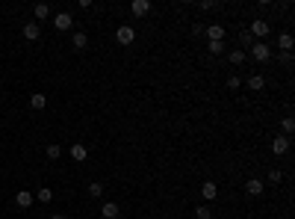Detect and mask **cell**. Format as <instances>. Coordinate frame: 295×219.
Masks as SVG:
<instances>
[{
  "mask_svg": "<svg viewBox=\"0 0 295 219\" xmlns=\"http://www.w3.org/2000/svg\"><path fill=\"white\" fill-rule=\"evenodd\" d=\"M100 216H103V219H118V216H121V207H118L115 201H103Z\"/></svg>",
  "mask_w": 295,
  "mask_h": 219,
  "instance_id": "11",
  "label": "cell"
},
{
  "mask_svg": "<svg viewBox=\"0 0 295 219\" xmlns=\"http://www.w3.org/2000/svg\"><path fill=\"white\" fill-rule=\"evenodd\" d=\"M30 107H33V110H45V107H48V95H42V92L30 95Z\"/></svg>",
  "mask_w": 295,
  "mask_h": 219,
  "instance_id": "19",
  "label": "cell"
},
{
  "mask_svg": "<svg viewBox=\"0 0 295 219\" xmlns=\"http://www.w3.org/2000/svg\"><path fill=\"white\" fill-rule=\"evenodd\" d=\"M286 151H289V136H283V133L275 136V139H272V154H275V157H283Z\"/></svg>",
  "mask_w": 295,
  "mask_h": 219,
  "instance_id": "5",
  "label": "cell"
},
{
  "mask_svg": "<svg viewBox=\"0 0 295 219\" xmlns=\"http://www.w3.org/2000/svg\"><path fill=\"white\" fill-rule=\"evenodd\" d=\"M86 157H89V148H86L83 142H74V145H71V160H77V163H83Z\"/></svg>",
  "mask_w": 295,
  "mask_h": 219,
  "instance_id": "12",
  "label": "cell"
},
{
  "mask_svg": "<svg viewBox=\"0 0 295 219\" xmlns=\"http://www.w3.org/2000/svg\"><path fill=\"white\" fill-rule=\"evenodd\" d=\"M225 27H221V24H210L207 27V42H225Z\"/></svg>",
  "mask_w": 295,
  "mask_h": 219,
  "instance_id": "10",
  "label": "cell"
},
{
  "mask_svg": "<svg viewBox=\"0 0 295 219\" xmlns=\"http://www.w3.org/2000/svg\"><path fill=\"white\" fill-rule=\"evenodd\" d=\"M195 219H213L210 204H198V207H195Z\"/></svg>",
  "mask_w": 295,
  "mask_h": 219,
  "instance_id": "22",
  "label": "cell"
},
{
  "mask_svg": "<svg viewBox=\"0 0 295 219\" xmlns=\"http://www.w3.org/2000/svg\"><path fill=\"white\" fill-rule=\"evenodd\" d=\"M278 45H280V51H283V54H292V45H295L292 33H280V36H278Z\"/></svg>",
  "mask_w": 295,
  "mask_h": 219,
  "instance_id": "16",
  "label": "cell"
},
{
  "mask_svg": "<svg viewBox=\"0 0 295 219\" xmlns=\"http://www.w3.org/2000/svg\"><path fill=\"white\" fill-rule=\"evenodd\" d=\"M201 196H204V201H213L218 196V187L213 184V181H204V184H201Z\"/></svg>",
  "mask_w": 295,
  "mask_h": 219,
  "instance_id": "15",
  "label": "cell"
},
{
  "mask_svg": "<svg viewBox=\"0 0 295 219\" xmlns=\"http://www.w3.org/2000/svg\"><path fill=\"white\" fill-rule=\"evenodd\" d=\"M33 201H35V196H33L30 190H18V193H15V204H18L21 210H30Z\"/></svg>",
  "mask_w": 295,
  "mask_h": 219,
  "instance_id": "7",
  "label": "cell"
},
{
  "mask_svg": "<svg viewBox=\"0 0 295 219\" xmlns=\"http://www.w3.org/2000/svg\"><path fill=\"white\" fill-rule=\"evenodd\" d=\"M228 59H230V65H245V59H248V54H245L242 48H233V51L228 54Z\"/></svg>",
  "mask_w": 295,
  "mask_h": 219,
  "instance_id": "17",
  "label": "cell"
},
{
  "mask_svg": "<svg viewBox=\"0 0 295 219\" xmlns=\"http://www.w3.org/2000/svg\"><path fill=\"white\" fill-rule=\"evenodd\" d=\"M115 39H118V45H133V42H136V27L121 24V27L115 30Z\"/></svg>",
  "mask_w": 295,
  "mask_h": 219,
  "instance_id": "2",
  "label": "cell"
},
{
  "mask_svg": "<svg viewBox=\"0 0 295 219\" xmlns=\"http://www.w3.org/2000/svg\"><path fill=\"white\" fill-rule=\"evenodd\" d=\"M245 54H248V56H251L254 62H260V65L272 59V48H269L266 42H254V45H251V48L245 51Z\"/></svg>",
  "mask_w": 295,
  "mask_h": 219,
  "instance_id": "1",
  "label": "cell"
},
{
  "mask_svg": "<svg viewBox=\"0 0 295 219\" xmlns=\"http://www.w3.org/2000/svg\"><path fill=\"white\" fill-rule=\"evenodd\" d=\"M71 48H74V51H86V48H89V33L77 30V33L71 36Z\"/></svg>",
  "mask_w": 295,
  "mask_h": 219,
  "instance_id": "9",
  "label": "cell"
},
{
  "mask_svg": "<svg viewBox=\"0 0 295 219\" xmlns=\"http://www.w3.org/2000/svg\"><path fill=\"white\" fill-rule=\"evenodd\" d=\"M248 33H251V39H254V36H257V39H260V42H263V39H266V36L272 33V27H269V21H263V18H257V21L251 24V30H248Z\"/></svg>",
  "mask_w": 295,
  "mask_h": 219,
  "instance_id": "4",
  "label": "cell"
},
{
  "mask_svg": "<svg viewBox=\"0 0 295 219\" xmlns=\"http://www.w3.org/2000/svg\"><path fill=\"white\" fill-rule=\"evenodd\" d=\"M245 83H248L251 92H263V89H266V77H263V74H251Z\"/></svg>",
  "mask_w": 295,
  "mask_h": 219,
  "instance_id": "14",
  "label": "cell"
},
{
  "mask_svg": "<svg viewBox=\"0 0 295 219\" xmlns=\"http://www.w3.org/2000/svg\"><path fill=\"white\" fill-rule=\"evenodd\" d=\"M280 62H283V65L289 68V65H292V54H283V56H280Z\"/></svg>",
  "mask_w": 295,
  "mask_h": 219,
  "instance_id": "30",
  "label": "cell"
},
{
  "mask_svg": "<svg viewBox=\"0 0 295 219\" xmlns=\"http://www.w3.org/2000/svg\"><path fill=\"white\" fill-rule=\"evenodd\" d=\"M266 178H269V184H280V181H283V172H280V169H269Z\"/></svg>",
  "mask_w": 295,
  "mask_h": 219,
  "instance_id": "26",
  "label": "cell"
},
{
  "mask_svg": "<svg viewBox=\"0 0 295 219\" xmlns=\"http://www.w3.org/2000/svg\"><path fill=\"white\" fill-rule=\"evenodd\" d=\"M50 219H68V216H65V213H53Z\"/></svg>",
  "mask_w": 295,
  "mask_h": 219,
  "instance_id": "31",
  "label": "cell"
},
{
  "mask_svg": "<svg viewBox=\"0 0 295 219\" xmlns=\"http://www.w3.org/2000/svg\"><path fill=\"white\" fill-rule=\"evenodd\" d=\"M239 86H242V80H239L236 74H230V77H228V89H230V92H236Z\"/></svg>",
  "mask_w": 295,
  "mask_h": 219,
  "instance_id": "27",
  "label": "cell"
},
{
  "mask_svg": "<svg viewBox=\"0 0 295 219\" xmlns=\"http://www.w3.org/2000/svg\"><path fill=\"white\" fill-rule=\"evenodd\" d=\"M89 196H92V199H100V196H103V184L92 181V184H89Z\"/></svg>",
  "mask_w": 295,
  "mask_h": 219,
  "instance_id": "23",
  "label": "cell"
},
{
  "mask_svg": "<svg viewBox=\"0 0 295 219\" xmlns=\"http://www.w3.org/2000/svg\"><path fill=\"white\" fill-rule=\"evenodd\" d=\"M33 15H35V21H45V18H50V6L48 3H35L33 6Z\"/></svg>",
  "mask_w": 295,
  "mask_h": 219,
  "instance_id": "18",
  "label": "cell"
},
{
  "mask_svg": "<svg viewBox=\"0 0 295 219\" xmlns=\"http://www.w3.org/2000/svg\"><path fill=\"white\" fill-rule=\"evenodd\" d=\"M24 39H30V42L42 39V24H39V21H30V24H24Z\"/></svg>",
  "mask_w": 295,
  "mask_h": 219,
  "instance_id": "8",
  "label": "cell"
},
{
  "mask_svg": "<svg viewBox=\"0 0 295 219\" xmlns=\"http://www.w3.org/2000/svg\"><path fill=\"white\" fill-rule=\"evenodd\" d=\"M225 48H228L225 42H207V51H210L213 56H221V54H225Z\"/></svg>",
  "mask_w": 295,
  "mask_h": 219,
  "instance_id": "21",
  "label": "cell"
},
{
  "mask_svg": "<svg viewBox=\"0 0 295 219\" xmlns=\"http://www.w3.org/2000/svg\"><path fill=\"white\" fill-rule=\"evenodd\" d=\"M263 190H266V184H263L260 178H248V181H245V193H248V196L257 199V196H263Z\"/></svg>",
  "mask_w": 295,
  "mask_h": 219,
  "instance_id": "6",
  "label": "cell"
},
{
  "mask_svg": "<svg viewBox=\"0 0 295 219\" xmlns=\"http://www.w3.org/2000/svg\"><path fill=\"white\" fill-rule=\"evenodd\" d=\"M198 6H201L204 12H207V9H215V3H213V0H204V3H198Z\"/></svg>",
  "mask_w": 295,
  "mask_h": 219,
  "instance_id": "29",
  "label": "cell"
},
{
  "mask_svg": "<svg viewBox=\"0 0 295 219\" xmlns=\"http://www.w3.org/2000/svg\"><path fill=\"white\" fill-rule=\"evenodd\" d=\"M280 128H283V136H289V133L295 130V122H292V116H286V119H280Z\"/></svg>",
  "mask_w": 295,
  "mask_h": 219,
  "instance_id": "24",
  "label": "cell"
},
{
  "mask_svg": "<svg viewBox=\"0 0 295 219\" xmlns=\"http://www.w3.org/2000/svg\"><path fill=\"white\" fill-rule=\"evenodd\" d=\"M239 45H245V48L254 45V42H251V33H239Z\"/></svg>",
  "mask_w": 295,
  "mask_h": 219,
  "instance_id": "28",
  "label": "cell"
},
{
  "mask_svg": "<svg viewBox=\"0 0 295 219\" xmlns=\"http://www.w3.org/2000/svg\"><path fill=\"white\" fill-rule=\"evenodd\" d=\"M59 154H62V145L50 142V145H48V157H50V160H59Z\"/></svg>",
  "mask_w": 295,
  "mask_h": 219,
  "instance_id": "25",
  "label": "cell"
},
{
  "mask_svg": "<svg viewBox=\"0 0 295 219\" xmlns=\"http://www.w3.org/2000/svg\"><path fill=\"white\" fill-rule=\"evenodd\" d=\"M35 201H42V204H50V201H53V190H48V187H42L39 193H35Z\"/></svg>",
  "mask_w": 295,
  "mask_h": 219,
  "instance_id": "20",
  "label": "cell"
},
{
  "mask_svg": "<svg viewBox=\"0 0 295 219\" xmlns=\"http://www.w3.org/2000/svg\"><path fill=\"white\" fill-rule=\"evenodd\" d=\"M130 12H133L136 18H142V15L151 12V3H148V0H133V3H130Z\"/></svg>",
  "mask_w": 295,
  "mask_h": 219,
  "instance_id": "13",
  "label": "cell"
},
{
  "mask_svg": "<svg viewBox=\"0 0 295 219\" xmlns=\"http://www.w3.org/2000/svg\"><path fill=\"white\" fill-rule=\"evenodd\" d=\"M53 27H56L59 33L74 30V18H71V12H56V15H53Z\"/></svg>",
  "mask_w": 295,
  "mask_h": 219,
  "instance_id": "3",
  "label": "cell"
}]
</instances>
